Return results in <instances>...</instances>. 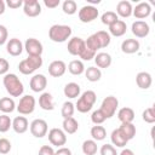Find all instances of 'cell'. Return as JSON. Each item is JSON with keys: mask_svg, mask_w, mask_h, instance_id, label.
I'll use <instances>...</instances> for the list:
<instances>
[{"mask_svg": "<svg viewBox=\"0 0 155 155\" xmlns=\"http://www.w3.org/2000/svg\"><path fill=\"white\" fill-rule=\"evenodd\" d=\"M23 12L28 17H36L41 13V5L38 0H24Z\"/></svg>", "mask_w": 155, "mask_h": 155, "instance_id": "cell-11", "label": "cell"}, {"mask_svg": "<svg viewBox=\"0 0 155 155\" xmlns=\"http://www.w3.org/2000/svg\"><path fill=\"white\" fill-rule=\"evenodd\" d=\"M29 86L33 92H42L47 86V78L44 74H35L30 79Z\"/></svg>", "mask_w": 155, "mask_h": 155, "instance_id": "cell-13", "label": "cell"}, {"mask_svg": "<svg viewBox=\"0 0 155 155\" xmlns=\"http://www.w3.org/2000/svg\"><path fill=\"white\" fill-rule=\"evenodd\" d=\"M74 111H75V104L70 101H67L63 103L62 105V110H61V114L63 116V119H67V117H71L74 115Z\"/></svg>", "mask_w": 155, "mask_h": 155, "instance_id": "cell-36", "label": "cell"}, {"mask_svg": "<svg viewBox=\"0 0 155 155\" xmlns=\"http://www.w3.org/2000/svg\"><path fill=\"white\" fill-rule=\"evenodd\" d=\"M38 155H54V150L51 145H42L39 149V154Z\"/></svg>", "mask_w": 155, "mask_h": 155, "instance_id": "cell-47", "label": "cell"}, {"mask_svg": "<svg viewBox=\"0 0 155 155\" xmlns=\"http://www.w3.org/2000/svg\"><path fill=\"white\" fill-rule=\"evenodd\" d=\"M71 28L65 24H53L48 29V38L53 42H64L71 36Z\"/></svg>", "mask_w": 155, "mask_h": 155, "instance_id": "cell-2", "label": "cell"}, {"mask_svg": "<svg viewBox=\"0 0 155 155\" xmlns=\"http://www.w3.org/2000/svg\"><path fill=\"white\" fill-rule=\"evenodd\" d=\"M96 101H97L96 92L92 91V90H87L78 99V102L75 104V109L79 113H88L92 109V107L94 105Z\"/></svg>", "mask_w": 155, "mask_h": 155, "instance_id": "cell-4", "label": "cell"}, {"mask_svg": "<svg viewBox=\"0 0 155 155\" xmlns=\"http://www.w3.org/2000/svg\"><path fill=\"white\" fill-rule=\"evenodd\" d=\"M0 155H1V154H0Z\"/></svg>", "mask_w": 155, "mask_h": 155, "instance_id": "cell-53", "label": "cell"}, {"mask_svg": "<svg viewBox=\"0 0 155 155\" xmlns=\"http://www.w3.org/2000/svg\"><path fill=\"white\" fill-rule=\"evenodd\" d=\"M68 70L73 75H81L85 73V65L81 59H74L68 64Z\"/></svg>", "mask_w": 155, "mask_h": 155, "instance_id": "cell-30", "label": "cell"}, {"mask_svg": "<svg viewBox=\"0 0 155 155\" xmlns=\"http://www.w3.org/2000/svg\"><path fill=\"white\" fill-rule=\"evenodd\" d=\"M90 133H91L92 139L96 140V142L103 140V139H105V137H107V130H105L103 126H101V125H94V126H92Z\"/></svg>", "mask_w": 155, "mask_h": 155, "instance_id": "cell-33", "label": "cell"}, {"mask_svg": "<svg viewBox=\"0 0 155 155\" xmlns=\"http://www.w3.org/2000/svg\"><path fill=\"white\" fill-rule=\"evenodd\" d=\"M65 70H67V64L63 61H59V59L51 62L50 65H48V74L51 76H53V78L63 76Z\"/></svg>", "mask_w": 155, "mask_h": 155, "instance_id": "cell-17", "label": "cell"}, {"mask_svg": "<svg viewBox=\"0 0 155 155\" xmlns=\"http://www.w3.org/2000/svg\"><path fill=\"white\" fill-rule=\"evenodd\" d=\"M142 119L147 124H154L155 122V110H154V107L147 108L143 111V114H142Z\"/></svg>", "mask_w": 155, "mask_h": 155, "instance_id": "cell-40", "label": "cell"}, {"mask_svg": "<svg viewBox=\"0 0 155 155\" xmlns=\"http://www.w3.org/2000/svg\"><path fill=\"white\" fill-rule=\"evenodd\" d=\"M47 137H48L50 143L54 147H58V148L65 145V143H67V133L62 128H57V127L51 128L48 131Z\"/></svg>", "mask_w": 155, "mask_h": 155, "instance_id": "cell-9", "label": "cell"}, {"mask_svg": "<svg viewBox=\"0 0 155 155\" xmlns=\"http://www.w3.org/2000/svg\"><path fill=\"white\" fill-rule=\"evenodd\" d=\"M54 155H73L71 154V150L67 147H61L58 148L56 151H54Z\"/></svg>", "mask_w": 155, "mask_h": 155, "instance_id": "cell-50", "label": "cell"}, {"mask_svg": "<svg viewBox=\"0 0 155 155\" xmlns=\"http://www.w3.org/2000/svg\"><path fill=\"white\" fill-rule=\"evenodd\" d=\"M24 50L28 56H41L44 52V46L38 39L29 38L24 42Z\"/></svg>", "mask_w": 155, "mask_h": 155, "instance_id": "cell-10", "label": "cell"}, {"mask_svg": "<svg viewBox=\"0 0 155 155\" xmlns=\"http://www.w3.org/2000/svg\"><path fill=\"white\" fill-rule=\"evenodd\" d=\"M117 19H119V17H117V15H116L114 11H107V12H104V13L102 15V17H101L102 23L105 24V25H108V27H110V25H111L113 23H115Z\"/></svg>", "mask_w": 155, "mask_h": 155, "instance_id": "cell-37", "label": "cell"}, {"mask_svg": "<svg viewBox=\"0 0 155 155\" xmlns=\"http://www.w3.org/2000/svg\"><path fill=\"white\" fill-rule=\"evenodd\" d=\"M23 48H24V45L17 38H12L6 42V51L10 56H13V57L19 56L23 52Z\"/></svg>", "mask_w": 155, "mask_h": 155, "instance_id": "cell-15", "label": "cell"}, {"mask_svg": "<svg viewBox=\"0 0 155 155\" xmlns=\"http://www.w3.org/2000/svg\"><path fill=\"white\" fill-rule=\"evenodd\" d=\"M11 127H12V120L10 119V116L7 114L0 115V132L1 133H5Z\"/></svg>", "mask_w": 155, "mask_h": 155, "instance_id": "cell-39", "label": "cell"}, {"mask_svg": "<svg viewBox=\"0 0 155 155\" xmlns=\"http://www.w3.org/2000/svg\"><path fill=\"white\" fill-rule=\"evenodd\" d=\"M62 10L65 15H74L78 11V5L74 0H65L62 4Z\"/></svg>", "mask_w": 155, "mask_h": 155, "instance_id": "cell-38", "label": "cell"}, {"mask_svg": "<svg viewBox=\"0 0 155 155\" xmlns=\"http://www.w3.org/2000/svg\"><path fill=\"white\" fill-rule=\"evenodd\" d=\"M97 150H98V147H97V142L96 140L86 139L82 143V153L85 155H96Z\"/></svg>", "mask_w": 155, "mask_h": 155, "instance_id": "cell-34", "label": "cell"}, {"mask_svg": "<svg viewBox=\"0 0 155 155\" xmlns=\"http://www.w3.org/2000/svg\"><path fill=\"white\" fill-rule=\"evenodd\" d=\"M94 56H96V52H93V51H91L90 48H87L86 47V45H85V48L82 50V52L80 53V58H81V61H91V59H93L94 58Z\"/></svg>", "mask_w": 155, "mask_h": 155, "instance_id": "cell-44", "label": "cell"}, {"mask_svg": "<svg viewBox=\"0 0 155 155\" xmlns=\"http://www.w3.org/2000/svg\"><path fill=\"white\" fill-rule=\"evenodd\" d=\"M63 131L68 134H74L78 130H79V122L71 116V117H67V119H63Z\"/></svg>", "mask_w": 155, "mask_h": 155, "instance_id": "cell-27", "label": "cell"}, {"mask_svg": "<svg viewBox=\"0 0 155 155\" xmlns=\"http://www.w3.org/2000/svg\"><path fill=\"white\" fill-rule=\"evenodd\" d=\"M10 69V63L5 58H0V75H6Z\"/></svg>", "mask_w": 155, "mask_h": 155, "instance_id": "cell-45", "label": "cell"}, {"mask_svg": "<svg viewBox=\"0 0 155 155\" xmlns=\"http://www.w3.org/2000/svg\"><path fill=\"white\" fill-rule=\"evenodd\" d=\"M140 44L137 39H126L121 44V51L126 54H132L139 51Z\"/></svg>", "mask_w": 155, "mask_h": 155, "instance_id": "cell-19", "label": "cell"}, {"mask_svg": "<svg viewBox=\"0 0 155 155\" xmlns=\"http://www.w3.org/2000/svg\"><path fill=\"white\" fill-rule=\"evenodd\" d=\"M39 105L44 110H53L54 109V102L53 97L50 92H42L41 96L39 97Z\"/></svg>", "mask_w": 155, "mask_h": 155, "instance_id": "cell-24", "label": "cell"}, {"mask_svg": "<svg viewBox=\"0 0 155 155\" xmlns=\"http://www.w3.org/2000/svg\"><path fill=\"white\" fill-rule=\"evenodd\" d=\"M2 84H4L5 90L11 97H21L24 92V86L22 81L13 73H7L6 75H4Z\"/></svg>", "mask_w": 155, "mask_h": 155, "instance_id": "cell-1", "label": "cell"}, {"mask_svg": "<svg viewBox=\"0 0 155 155\" xmlns=\"http://www.w3.org/2000/svg\"><path fill=\"white\" fill-rule=\"evenodd\" d=\"M16 109V103L11 97H2L0 98V111L4 114H10Z\"/></svg>", "mask_w": 155, "mask_h": 155, "instance_id": "cell-29", "label": "cell"}, {"mask_svg": "<svg viewBox=\"0 0 155 155\" xmlns=\"http://www.w3.org/2000/svg\"><path fill=\"white\" fill-rule=\"evenodd\" d=\"M91 120H92V122H93L94 125H102V124L107 120V117H105V115L103 114V111H102L101 109H97V110H94V111L92 113Z\"/></svg>", "mask_w": 155, "mask_h": 155, "instance_id": "cell-41", "label": "cell"}, {"mask_svg": "<svg viewBox=\"0 0 155 155\" xmlns=\"http://www.w3.org/2000/svg\"><path fill=\"white\" fill-rule=\"evenodd\" d=\"M68 52L71 54V56H80V53L82 52V50L85 48V40L79 38V36H75V38H71L69 41H68Z\"/></svg>", "mask_w": 155, "mask_h": 155, "instance_id": "cell-14", "label": "cell"}, {"mask_svg": "<svg viewBox=\"0 0 155 155\" xmlns=\"http://www.w3.org/2000/svg\"><path fill=\"white\" fill-rule=\"evenodd\" d=\"M98 15H99V12H98L97 7L93 5H86L79 10V19L82 23L93 22L94 19H97Z\"/></svg>", "mask_w": 155, "mask_h": 155, "instance_id": "cell-8", "label": "cell"}, {"mask_svg": "<svg viewBox=\"0 0 155 155\" xmlns=\"http://www.w3.org/2000/svg\"><path fill=\"white\" fill-rule=\"evenodd\" d=\"M35 104H36L35 98L31 94H25L21 97L18 104L16 105V109L21 115H29L35 110Z\"/></svg>", "mask_w": 155, "mask_h": 155, "instance_id": "cell-5", "label": "cell"}, {"mask_svg": "<svg viewBox=\"0 0 155 155\" xmlns=\"http://www.w3.org/2000/svg\"><path fill=\"white\" fill-rule=\"evenodd\" d=\"M131 30L136 38H145L150 33V27L145 21H136L132 23Z\"/></svg>", "mask_w": 155, "mask_h": 155, "instance_id": "cell-12", "label": "cell"}, {"mask_svg": "<svg viewBox=\"0 0 155 155\" xmlns=\"http://www.w3.org/2000/svg\"><path fill=\"white\" fill-rule=\"evenodd\" d=\"M117 107H119V101L116 97L114 96H108L103 99L102 104H101V110L103 111V114L105 115L107 119H110L115 115L116 110H117Z\"/></svg>", "mask_w": 155, "mask_h": 155, "instance_id": "cell-6", "label": "cell"}, {"mask_svg": "<svg viewBox=\"0 0 155 155\" xmlns=\"http://www.w3.org/2000/svg\"><path fill=\"white\" fill-rule=\"evenodd\" d=\"M7 38H8V31L6 27L0 24V46L7 42Z\"/></svg>", "mask_w": 155, "mask_h": 155, "instance_id": "cell-46", "label": "cell"}, {"mask_svg": "<svg viewBox=\"0 0 155 155\" xmlns=\"http://www.w3.org/2000/svg\"><path fill=\"white\" fill-rule=\"evenodd\" d=\"M134 110L130 107H124L117 111V119L121 121V124H128L133 122L134 120Z\"/></svg>", "mask_w": 155, "mask_h": 155, "instance_id": "cell-25", "label": "cell"}, {"mask_svg": "<svg viewBox=\"0 0 155 155\" xmlns=\"http://www.w3.org/2000/svg\"><path fill=\"white\" fill-rule=\"evenodd\" d=\"M127 30V25H126V22H124L122 19H117L115 23H113L110 27H109V35H113V36H122L125 35Z\"/></svg>", "mask_w": 155, "mask_h": 155, "instance_id": "cell-22", "label": "cell"}, {"mask_svg": "<svg viewBox=\"0 0 155 155\" xmlns=\"http://www.w3.org/2000/svg\"><path fill=\"white\" fill-rule=\"evenodd\" d=\"M119 155H136V154H134L131 149H127V148H126V149H122Z\"/></svg>", "mask_w": 155, "mask_h": 155, "instance_id": "cell-51", "label": "cell"}, {"mask_svg": "<svg viewBox=\"0 0 155 155\" xmlns=\"http://www.w3.org/2000/svg\"><path fill=\"white\" fill-rule=\"evenodd\" d=\"M85 76L88 81L91 82H97L101 80L102 78V71L99 68L97 67H88L87 69H85Z\"/></svg>", "mask_w": 155, "mask_h": 155, "instance_id": "cell-32", "label": "cell"}, {"mask_svg": "<svg viewBox=\"0 0 155 155\" xmlns=\"http://www.w3.org/2000/svg\"><path fill=\"white\" fill-rule=\"evenodd\" d=\"M12 128L16 133H25L29 128V122L25 116H17L12 120Z\"/></svg>", "mask_w": 155, "mask_h": 155, "instance_id": "cell-20", "label": "cell"}, {"mask_svg": "<svg viewBox=\"0 0 155 155\" xmlns=\"http://www.w3.org/2000/svg\"><path fill=\"white\" fill-rule=\"evenodd\" d=\"M94 63L97 65V68H103V69H107L111 65V56L107 52H99V53H96L94 56Z\"/></svg>", "mask_w": 155, "mask_h": 155, "instance_id": "cell-23", "label": "cell"}, {"mask_svg": "<svg viewBox=\"0 0 155 155\" xmlns=\"http://www.w3.org/2000/svg\"><path fill=\"white\" fill-rule=\"evenodd\" d=\"M132 11H133V7H132V4L127 0H121L117 2L116 5V15L117 17H122V18H128L131 15H132Z\"/></svg>", "mask_w": 155, "mask_h": 155, "instance_id": "cell-18", "label": "cell"}, {"mask_svg": "<svg viewBox=\"0 0 155 155\" xmlns=\"http://www.w3.org/2000/svg\"><path fill=\"white\" fill-rule=\"evenodd\" d=\"M11 142L7 138H0V154L1 155H6L11 151Z\"/></svg>", "mask_w": 155, "mask_h": 155, "instance_id": "cell-43", "label": "cell"}, {"mask_svg": "<svg viewBox=\"0 0 155 155\" xmlns=\"http://www.w3.org/2000/svg\"><path fill=\"white\" fill-rule=\"evenodd\" d=\"M120 132L124 134V137L127 139V140H131L134 138L136 136V126L132 124V122H128V124H121V126L119 127Z\"/></svg>", "mask_w": 155, "mask_h": 155, "instance_id": "cell-31", "label": "cell"}, {"mask_svg": "<svg viewBox=\"0 0 155 155\" xmlns=\"http://www.w3.org/2000/svg\"><path fill=\"white\" fill-rule=\"evenodd\" d=\"M29 128H30V133L35 138H42L47 134L48 125L44 119H35L29 125Z\"/></svg>", "mask_w": 155, "mask_h": 155, "instance_id": "cell-7", "label": "cell"}, {"mask_svg": "<svg viewBox=\"0 0 155 155\" xmlns=\"http://www.w3.org/2000/svg\"><path fill=\"white\" fill-rule=\"evenodd\" d=\"M59 0H44V5L48 8H56L57 6H59Z\"/></svg>", "mask_w": 155, "mask_h": 155, "instance_id": "cell-49", "label": "cell"}, {"mask_svg": "<svg viewBox=\"0 0 155 155\" xmlns=\"http://www.w3.org/2000/svg\"><path fill=\"white\" fill-rule=\"evenodd\" d=\"M110 139H111L113 145H114V147H116V148H124V147L128 143V140L124 137V134L120 132V130H119V128H116V130H114V131L111 132Z\"/></svg>", "mask_w": 155, "mask_h": 155, "instance_id": "cell-28", "label": "cell"}, {"mask_svg": "<svg viewBox=\"0 0 155 155\" xmlns=\"http://www.w3.org/2000/svg\"><path fill=\"white\" fill-rule=\"evenodd\" d=\"M136 84L139 88L142 90H148L151 84H153V79H151V75L147 71H139L136 76Z\"/></svg>", "mask_w": 155, "mask_h": 155, "instance_id": "cell-21", "label": "cell"}, {"mask_svg": "<svg viewBox=\"0 0 155 155\" xmlns=\"http://www.w3.org/2000/svg\"><path fill=\"white\" fill-rule=\"evenodd\" d=\"M5 8H6V4L4 0H0V15H2L5 12Z\"/></svg>", "mask_w": 155, "mask_h": 155, "instance_id": "cell-52", "label": "cell"}, {"mask_svg": "<svg viewBox=\"0 0 155 155\" xmlns=\"http://www.w3.org/2000/svg\"><path fill=\"white\" fill-rule=\"evenodd\" d=\"M101 155H119L116 151V148L113 144H103L99 149Z\"/></svg>", "mask_w": 155, "mask_h": 155, "instance_id": "cell-42", "label": "cell"}, {"mask_svg": "<svg viewBox=\"0 0 155 155\" xmlns=\"http://www.w3.org/2000/svg\"><path fill=\"white\" fill-rule=\"evenodd\" d=\"M94 35H96V38H97V40H98V44H99L101 48H104V47L109 46V44H110V41H111V38H110V35H109L108 31H105V30H99V31L94 33Z\"/></svg>", "mask_w": 155, "mask_h": 155, "instance_id": "cell-35", "label": "cell"}, {"mask_svg": "<svg viewBox=\"0 0 155 155\" xmlns=\"http://www.w3.org/2000/svg\"><path fill=\"white\" fill-rule=\"evenodd\" d=\"M5 4H6L10 8L16 10V8H19L21 6H23V0H7Z\"/></svg>", "mask_w": 155, "mask_h": 155, "instance_id": "cell-48", "label": "cell"}, {"mask_svg": "<svg viewBox=\"0 0 155 155\" xmlns=\"http://www.w3.org/2000/svg\"><path fill=\"white\" fill-rule=\"evenodd\" d=\"M151 13V6L149 2L147 1H143V2H139L138 5H136V7L133 8L132 11V15L137 18V19H143V18H147L149 17Z\"/></svg>", "mask_w": 155, "mask_h": 155, "instance_id": "cell-16", "label": "cell"}, {"mask_svg": "<svg viewBox=\"0 0 155 155\" xmlns=\"http://www.w3.org/2000/svg\"><path fill=\"white\" fill-rule=\"evenodd\" d=\"M64 96L73 99V98H78L80 96V92H81V88H80V85L76 84V82H68L65 86H64Z\"/></svg>", "mask_w": 155, "mask_h": 155, "instance_id": "cell-26", "label": "cell"}, {"mask_svg": "<svg viewBox=\"0 0 155 155\" xmlns=\"http://www.w3.org/2000/svg\"><path fill=\"white\" fill-rule=\"evenodd\" d=\"M42 65V57L41 56H28L25 59L21 61L18 64V70L23 75H30L36 71Z\"/></svg>", "mask_w": 155, "mask_h": 155, "instance_id": "cell-3", "label": "cell"}]
</instances>
